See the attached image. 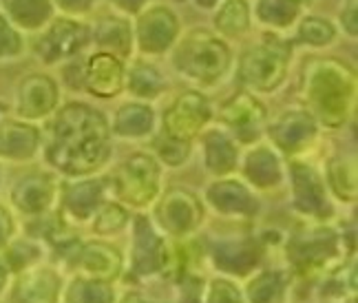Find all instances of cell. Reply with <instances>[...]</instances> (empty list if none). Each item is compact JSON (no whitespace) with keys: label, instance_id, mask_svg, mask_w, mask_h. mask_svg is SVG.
<instances>
[{"label":"cell","instance_id":"obj_5","mask_svg":"<svg viewBox=\"0 0 358 303\" xmlns=\"http://www.w3.org/2000/svg\"><path fill=\"white\" fill-rule=\"evenodd\" d=\"M179 31V16L166 5H148L137 13L135 40L144 53H164L177 43Z\"/></svg>","mask_w":358,"mask_h":303},{"label":"cell","instance_id":"obj_10","mask_svg":"<svg viewBox=\"0 0 358 303\" xmlns=\"http://www.w3.org/2000/svg\"><path fill=\"white\" fill-rule=\"evenodd\" d=\"M56 104V85L47 78L34 73L31 78L22 80L20 85V115L40 118L47 115L49 108Z\"/></svg>","mask_w":358,"mask_h":303},{"label":"cell","instance_id":"obj_16","mask_svg":"<svg viewBox=\"0 0 358 303\" xmlns=\"http://www.w3.org/2000/svg\"><path fill=\"white\" fill-rule=\"evenodd\" d=\"M22 34L0 13V60L18 56V53H22Z\"/></svg>","mask_w":358,"mask_h":303},{"label":"cell","instance_id":"obj_12","mask_svg":"<svg viewBox=\"0 0 358 303\" xmlns=\"http://www.w3.org/2000/svg\"><path fill=\"white\" fill-rule=\"evenodd\" d=\"M252 24V7L250 0H224L215 11V29L217 36L239 38L248 34Z\"/></svg>","mask_w":358,"mask_h":303},{"label":"cell","instance_id":"obj_13","mask_svg":"<svg viewBox=\"0 0 358 303\" xmlns=\"http://www.w3.org/2000/svg\"><path fill=\"white\" fill-rule=\"evenodd\" d=\"M310 3L312 0H257L255 16L272 29H287L299 20L301 9Z\"/></svg>","mask_w":358,"mask_h":303},{"label":"cell","instance_id":"obj_3","mask_svg":"<svg viewBox=\"0 0 358 303\" xmlns=\"http://www.w3.org/2000/svg\"><path fill=\"white\" fill-rule=\"evenodd\" d=\"M287 56H290V47L281 38L270 34L259 45L243 51L239 60V76L245 85L255 89H274L283 80Z\"/></svg>","mask_w":358,"mask_h":303},{"label":"cell","instance_id":"obj_19","mask_svg":"<svg viewBox=\"0 0 358 303\" xmlns=\"http://www.w3.org/2000/svg\"><path fill=\"white\" fill-rule=\"evenodd\" d=\"M108 3H111L117 11L127 13V16H137L142 9L148 7L150 0H108Z\"/></svg>","mask_w":358,"mask_h":303},{"label":"cell","instance_id":"obj_17","mask_svg":"<svg viewBox=\"0 0 358 303\" xmlns=\"http://www.w3.org/2000/svg\"><path fill=\"white\" fill-rule=\"evenodd\" d=\"M53 9H58L66 18H78L85 16L95 7V0H51Z\"/></svg>","mask_w":358,"mask_h":303},{"label":"cell","instance_id":"obj_14","mask_svg":"<svg viewBox=\"0 0 358 303\" xmlns=\"http://www.w3.org/2000/svg\"><path fill=\"white\" fill-rule=\"evenodd\" d=\"M336 38V27L334 22H329L327 18L323 16H303L299 20V27H296V40L308 47H327L332 45Z\"/></svg>","mask_w":358,"mask_h":303},{"label":"cell","instance_id":"obj_20","mask_svg":"<svg viewBox=\"0 0 358 303\" xmlns=\"http://www.w3.org/2000/svg\"><path fill=\"white\" fill-rule=\"evenodd\" d=\"M195 3H197L199 9H215L219 3H222V0H195Z\"/></svg>","mask_w":358,"mask_h":303},{"label":"cell","instance_id":"obj_8","mask_svg":"<svg viewBox=\"0 0 358 303\" xmlns=\"http://www.w3.org/2000/svg\"><path fill=\"white\" fill-rule=\"evenodd\" d=\"M208 118L210 113H208L206 100L195 93H190V95H184V98H179L175 106L166 113V131H171V135L175 137L186 140V137L195 135Z\"/></svg>","mask_w":358,"mask_h":303},{"label":"cell","instance_id":"obj_15","mask_svg":"<svg viewBox=\"0 0 358 303\" xmlns=\"http://www.w3.org/2000/svg\"><path fill=\"white\" fill-rule=\"evenodd\" d=\"M164 87L162 76L155 66L144 64V62H137L131 69V89L137 95H144V98H153V95H159Z\"/></svg>","mask_w":358,"mask_h":303},{"label":"cell","instance_id":"obj_18","mask_svg":"<svg viewBox=\"0 0 358 303\" xmlns=\"http://www.w3.org/2000/svg\"><path fill=\"white\" fill-rule=\"evenodd\" d=\"M338 22L343 27V31L354 40L358 34V0H345V3H343V9L338 13Z\"/></svg>","mask_w":358,"mask_h":303},{"label":"cell","instance_id":"obj_2","mask_svg":"<svg viewBox=\"0 0 358 303\" xmlns=\"http://www.w3.org/2000/svg\"><path fill=\"white\" fill-rule=\"evenodd\" d=\"M173 62L184 78L188 76L190 80L210 85L228 71L230 49L222 36L208 29H190L182 40H177Z\"/></svg>","mask_w":358,"mask_h":303},{"label":"cell","instance_id":"obj_11","mask_svg":"<svg viewBox=\"0 0 358 303\" xmlns=\"http://www.w3.org/2000/svg\"><path fill=\"white\" fill-rule=\"evenodd\" d=\"M222 118L237 135L245 137L248 131L259 135V129H261V124H264L266 113H264V106L255 98H250V95H235V98L226 102Z\"/></svg>","mask_w":358,"mask_h":303},{"label":"cell","instance_id":"obj_9","mask_svg":"<svg viewBox=\"0 0 358 303\" xmlns=\"http://www.w3.org/2000/svg\"><path fill=\"white\" fill-rule=\"evenodd\" d=\"M0 13L18 31H40L53 18L51 0H0Z\"/></svg>","mask_w":358,"mask_h":303},{"label":"cell","instance_id":"obj_6","mask_svg":"<svg viewBox=\"0 0 358 303\" xmlns=\"http://www.w3.org/2000/svg\"><path fill=\"white\" fill-rule=\"evenodd\" d=\"M85 82L93 95H117L124 85V64L111 53H93L85 62Z\"/></svg>","mask_w":358,"mask_h":303},{"label":"cell","instance_id":"obj_1","mask_svg":"<svg viewBox=\"0 0 358 303\" xmlns=\"http://www.w3.org/2000/svg\"><path fill=\"white\" fill-rule=\"evenodd\" d=\"M308 100L329 127H336L348 118V106L352 93L334 91H354V73L348 64L338 60H314L308 66Z\"/></svg>","mask_w":358,"mask_h":303},{"label":"cell","instance_id":"obj_7","mask_svg":"<svg viewBox=\"0 0 358 303\" xmlns=\"http://www.w3.org/2000/svg\"><path fill=\"white\" fill-rule=\"evenodd\" d=\"M93 43L102 53L124 60L131 56L133 49V27L127 18L122 16H102L95 20L93 27Z\"/></svg>","mask_w":358,"mask_h":303},{"label":"cell","instance_id":"obj_4","mask_svg":"<svg viewBox=\"0 0 358 303\" xmlns=\"http://www.w3.org/2000/svg\"><path fill=\"white\" fill-rule=\"evenodd\" d=\"M89 40L91 31L85 22H80L78 18L58 16L40 29L38 38L34 40V53L38 60L53 64L64 58H73L76 53L85 49Z\"/></svg>","mask_w":358,"mask_h":303}]
</instances>
